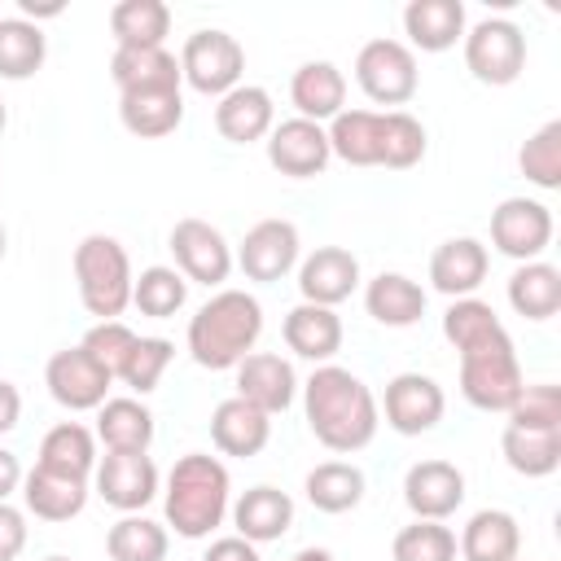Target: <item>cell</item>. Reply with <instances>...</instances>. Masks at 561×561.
Segmentation results:
<instances>
[{"mask_svg": "<svg viewBox=\"0 0 561 561\" xmlns=\"http://www.w3.org/2000/svg\"><path fill=\"white\" fill-rule=\"evenodd\" d=\"M302 412H307L316 443L337 451V456L368 447L377 438V425H381V408H377L373 390L351 368H337V364H320L307 377Z\"/></svg>", "mask_w": 561, "mask_h": 561, "instance_id": "cell-1", "label": "cell"}, {"mask_svg": "<svg viewBox=\"0 0 561 561\" xmlns=\"http://www.w3.org/2000/svg\"><path fill=\"white\" fill-rule=\"evenodd\" d=\"M259 333H263L259 298L245 294V289H219L188 320V355L202 368L224 373V368H237L254 351Z\"/></svg>", "mask_w": 561, "mask_h": 561, "instance_id": "cell-2", "label": "cell"}, {"mask_svg": "<svg viewBox=\"0 0 561 561\" xmlns=\"http://www.w3.org/2000/svg\"><path fill=\"white\" fill-rule=\"evenodd\" d=\"M228 469L224 460L206 456V451H188L171 465L167 473V522L180 539H206L224 517H228Z\"/></svg>", "mask_w": 561, "mask_h": 561, "instance_id": "cell-3", "label": "cell"}, {"mask_svg": "<svg viewBox=\"0 0 561 561\" xmlns=\"http://www.w3.org/2000/svg\"><path fill=\"white\" fill-rule=\"evenodd\" d=\"M131 259L114 237L92 232L75 245V285L88 316L118 320L131 307Z\"/></svg>", "mask_w": 561, "mask_h": 561, "instance_id": "cell-4", "label": "cell"}, {"mask_svg": "<svg viewBox=\"0 0 561 561\" xmlns=\"http://www.w3.org/2000/svg\"><path fill=\"white\" fill-rule=\"evenodd\" d=\"M526 390L513 337L500 329L495 337L460 351V394L482 412H508Z\"/></svg>", "mask_w": 561, "mask_h": 561, "instance_id": "cell-5", "label": "cell"}, {"mask_svg": "<svg viewBox=\"0 0 561 561\" xmlns=\"http://www.w3.org/2000/svg\"><path fill=\"white\" fill-rule=\"evenodd\" d=\"M465 66L478 83L504 88L526 70V35L508 18H482L465 31Z\"/></svg>", "mask_w": 561, "mask_h": 561, "instance_id": "cell-6", "label": "cell"}, {"mask_svg": "<svg viewBox=\"0 0 561 561\" xmlns=\"http://www.w3.org/2000/svg\"><path fill=\"white\" fill-rule=\"evenodd\" d=\"M245 48L228 31H193L180 53V79L202 96H224L241 83Z\"/></svg>", "mask_w": 561, "mask_h": 561, "instance_id": "cell-7", "label": "cell"}, {"mask_svg": "<svg viewBox=\"0 0 561 561\" xmlns=\"http://www.w3.org/2000/svg\"><path fill=\"white\" fill-rule=\"evenodd\" d=\"M355 83L364 88L368 101L377 105H408L416 96V57L403 39H368L355 53Z\"/></svg>", "mask_w": 561, "mask_h": 561, "instance_id": "cell-8", "label": "cell"}, {"mask_svg": "<svg viewBox=\"0 0 561 561\" xmlns=\"http://www.w3.org/2000/svg\"><path fill=\"white\" fill-rule=\"evenodd\" d=\"M552 241V210L535 197H504L491 210V245L517 263H535Z\"/></svg>", "mask_w": 561, "mask_h": 561, "instance_id": "cell-9", "label": "cell"}, {"mask_svg": "<svg viewBox=\"0 0 561 561\" xmlns=\"http://www.w3.org/2000/svg\"><path fill=\"white\" fill-rule=\"evenodd\" d=\"M171 254H175V267L184 280H197L206 289L224 285L228 272H232V245L224 241V232L206 219H180L171 228Z\"/></svg>", "mask_w": 561, "mask_h": 561, "instance_id": "cell-10", "label": "cell"}, {"mask_svg": "<svg viewBox=\"0 0 561 561\" xmlns=\"http://www.w3.org/2000/svg\"><path fill=\"white\" fill-rule=\"evenodd\" d=\"M44 386L48 394L66 408V412H96L114 386V377L83 351V346H66L48 359L44 368Z\"/></svg>", "mask_w": 561, "mask_h": 561, "instance_id": "cell-11", "label": "cell"}, {"mask_svg": "<svg viewBox=\"0 0 561 561\" xmlns=\"http://www.w3.org/2000/svg\"><path fill=\"white\" fill-rule=\"evenodd\" d=\"M232 263L245 272V280H259V285L289 276L298 267V228L289 219H259L241 237Z\"/></svg>", "mask_w": 561, "mask_h": 561, "instance_id": "cell-12", "label": "cell"}, {"mask_svg": "<svg viewBox=\"0 0 561 561\" xmlns=\"http://www.w3.org/2000/svg\"><path fill=\"white\" fill-rule=\"evenodd\" d=\"M96 495L118 513H140L158 495V465L145 451H110L92 469Z\"/></svg>", "mask_w": 561, "mask_h": 561, "instance_id": "cell-13", "label": "cell"}, {"mask_svg": "<svg viewBox=\"0 0 561 561\" xmlns=\"http://www.w3.org/2000/svg\"><path fill=\"white\" fill-rule=\"evenodd\" d=\"M381 408H386V425L394 434L412 438V434H425V430H434L443 421L447 399H443V386L434 377H425V373H399V377L386 381Z\"/></svg>", "mask_w": 561, "mask_h": 561, "instance_id": "cell-14", "label": "cell"}, {"mask_svg": "<svg viewBox=\"0 0 561 561\" xmlns=\"http://www.w3.org/2000/svg\"><path fill=\"white\" fill-rule=\"evenodd\" d=\"M403 504L421 522H447L465 504V473L451 460H416L403 473Z\"/></svg>", "mask_w": 561, "mask_h": 561, "instance_id": "cell-15", "label": "cell"}, {"mask_svg": "<svg viewBox=\"0 0 561 561\" xmlns=\"http://www.w3.org/2000/svg\"><path fill=\"white\" fill-rule=\"evenodd\" d=\"M329 136L311 118H285L267 131V162L289 180H311L329 167Z\"/></svg>", "mask_w": 561, "mask_h": 561, "instance_id": "cell-16", "label": "cell"}, {"mask_svg": "<svg viewBox=\"0 0 561 561\" xmlns=\"http://www.w3.org/2000/svg\"><path fill=\"white\" fill-rule=\"evenodd\" d=\"M359 285V259L342 245H320L298 263V294L316 307H337Z\"/></svg>", "mask_w": 561, "mask_h": 561, "instance_id": "cell-17", "label": "cell"}, {"mask_svg": "<svg viewBox=\"0 0 561 561\" xmlns=\"http://www.w3.org/2000/svg\"><path fill=\"white\" fill-rule=\"evenodd\" d=\"M298 394V377H294V364L272 355V351H250L241 364H237V399L254 403L259 412L276 416L294 403Z\"/></svg>", "mask_w": 561, "mask_h": 561, "instance_id": "cell-18", "label": "cell"}, {"mask_svg": "<svg viewBox=\"0 0 561 561\" xmlns=\"http://www.w3.org/2000/svg\"><path fill=\"white\" fill-rule=\"evenodd\" d=\"M215 127H219V136L232 140V145H254V140H263V136L276 127L272 92L259 88V83H237L232 92L219 96V105H215Z\"/></svg>", "mask_w": 561, "mask_h": 561, "instance_id": "cell-19", "label": "cell"}, {"mask_svg": "<svg viewBox=\"0 0 561 561\" xmlns=\"http://www.w3.org/2000/svg\"><path fill=\"white\" fill-rule=\"evenodd\" d=\"M486 245L478 237H447L430 254V285L447 298H473V289L486 280Z\"/></svg>", "mask_w": 561, "mask_h": 561, "instance_id": "cell-20", "label": "cell"}, {"mask_svg": "<svg viewBox=\"0 0 561 561\" xmlns=\"http://www.w3.org/2000/svg\"><path fill=\"white\" fill-rule=\"evenodd\" d=\"M272 438V416L259 412L254 403L245 399H224L215 412H210V443L224 451V456H259Z\"/></svg>", "mask_w": 561, "mask_h": 561, "instance_id": "cell-21", "label": "cell"}, {"mask_svg": "<svg viewBox=\"0 0 561 561\" xmlns=\"http://www.w3.org/2000/svg\"><path fill=\"white\" fill-rule=\"evenodd\" d=\"M289 101H294L298 118L329 123L346 105V75L333 61H302L289 79Z\"/></svg>", "mask_w": 561, "mask_h": 561, "instance_id": "cell-22", "label": "cell"}, {"mask_svg": "<svg viewBox=\"0 0 561 561\" xmlns=\"http://www.w3.org/2000/svg\"><path fill=\"white\" fill-rule=\"evenodd\" d=\"M285 346L298 355V359H311V364H329L337 351H342V320L333 307H316V302H298L285 324Z\"/></svg>", "mask_w": 561, "mask_h": 561, "instance_id": "cell-23", "label": "cell"}, {"mask_svg": "<svg viewBox=\"0 0 561 561\" xmlns=\"http://www.w3.org/2000/svg\"><path fill=\"white\" fill-rule=\"evenodd\" d=\"M22 500H26V513H35L39 522H70V517H79L83 504H88V482L35 465V469L22 478Z\"/></svg>", "mask_w": 561, "mask_h": 561, "instance_id": "cell-24", "label": "cell"}, {"mask_svg": "<svg viewBox=\"0 0 561 561\" xmlns=\"http://www.w3.org/2000/svg\"><path fill=\"white\" fill-rule=\"evenodd\" d=\"M403 35L421 53H447L465 39V4L460 0H412L403 9Z\"/></svg>", "mask_w": 561, "mask_h": 561, "instance_id": "cell-25", "label": "cell"}, {"mask_svg": "<svg viewBox=\"0 0 561 561\" xmlns=\"http://www.w3.org/2000/svg\"><path fill=\"white\" fill-rule=\"evenodd\" d=\"M460 557L465 561H517L522 552V526L504 508H478L460 530Z\"/></svg>", "mask_w": 561, "mask_h": 561, "instance_id": "cell-26", "label": "cell"}, {"mask_svg": "<svg viewBox=\"0 0 561 561\" xmlns=\"http://www.w3.org/2000/svg\"><path fill=\"white\" fill-rule=\"evenodd\" d=\"M118 118L140 140H162L184 123V96L180 88L158 92H118Z\"/></svg>", "mask_w": 561, "mask_h": 561, "instance_id": "cell-27", "label": "cell"}, {"mask_svg": "<svg viewBox=\"0 0 561 561\" xmlns=\"http://www.w3.org/2000/svg\"><path fill=\"white\" fill-rule=\"evenodd\" d=\"M364 307L386 329H408L425 316V289L403 272H377L364 285Z\"/></svg>", "mask_w": 561, "mask_h": 561, "instance_id": "cell-28", "label": "cell"}, {"mask_svg": "<svg viewBox=\"0 0 561 561\" xmlns=\"http://www.w3.org/2000/svg\"><path fill=\"white\" fill-rule=\"evenodd\" d=\"M232 526L250 543H272L294 526V500L276 486H250L232 504Z\"/></svg>", "mask_w": 561, "mask_h": 561, "instance_id": "cell-29", "label": "cell"}, {"mask_svg": "<svg viewBox=\"0 0 561 561\" xmlns=\"http://www.w3.org/2000/svg\"><path fill=\"white\" fill-rule=\"evenodd\" d=\"M110 79L118 92H158V88H180V61L167 48H114L110 57Z\"/></svg>", "mask_w": 561, "mask_h": 561, "instance_id": "cell-30", "label": "cell"}, {"mask_svg": "<svg viewBox=\"0 0 561 561\" xmlns=\"http://www.w3.org/2000/svg\"><path fill=\"white\" fill-rule=\"evenodd\" d=\"M329 153L346 167H381V114L377 110H342L324 127Z\"/></svg>", "mask_w": 561, "mask_h": 561, "instance_id": "cell-31", "label": "cell"}, {"mask_svg": "<svg viewBox=\"0 0 561 561\" xmlns=\"http://www.w3.org/2000/svg\"><path fill=\"white\" fill-rule=\"evenodd\" d=\"M96 438L105 443V451H149L153 412L140 399H105L96 408Z\"/></svg>", "mask_w": 561, "mask_h": 561, "instance_id": "cell-32", "label": "cell"}, {"mask_svg": "<svg viewBox=\"0 0 561 561\" xmlns=\"http://www.w3.org/2000/svg\"><path fill=\"white\" fill-rule=\"evenodd\" d=\"M35 465L88 482L92 469H96V434H92L88 425H79V421H61V425H53V430L44 434Z\"/></svg>", "mask_w": 561, "mask_h": 561, "instance_id": "cell-33", "label": "cell"}, {"mask_svg": "<svg viewBox=\"0 0 561 561\" xmlns=\"http://www.w3.org/2000/svg\"><path fill=\"white\" fill-rule=\"evenodd\" d=\"M508 302L526 320H552L561 311V272L552 263H543V259L522 263L508 276Z\"/></svg>", "mask_w": 561, "mask_h": 561, "instance_id": "cell-34", "label": "cell"}, {"mask_svg": "<svg viewBox=\"0 0 561 561\" xmlns=\"http://www.w3.org/2000/svg\"><path fill=\"white\" fill-rule=\"evenodd\" d=\"M110 31L118 48H162L171 31V9L162 0H118L110 9Z\"/></svg>", "mask_w": 561, "mask_h": 561, "instance_id": "cell-35", "label": "cell"}, {"mask_svg": "<svg viewBox=\"0 0 561 561\" xmlns=\"http://www.w3.org/2000/svg\"><path fill=\"white\" fill-rule=\"evenodd\" d=\"M500 451H504V460H508L513 473H522V478H548L561 465V430L504 425Z\"/></svg>", "mask_w": 561, "mask_h": 561, "instance_id": "cell-36", "label": "cell"}, {"mask_svg": "<svg viewBox=\"0 0 561 561\" xmlns=\"http://www.w3.org/2000/svg\"><path fill=\"white\" fill-rule=\"evenodd\" d=\"M302 491L320 513H351L364 500V469L351 460H324L307 473Z\"/></svg>", "mask_w": 561, "mask_h": 561, "instance_id": "cell-37", "label": "cell"}, {"mask_svg": "<svg viewBox=\"0 0 561 561\" xmlns=\"http://www.w3.org/2000/svg\"><path fill=\"white\" fill-rule=\"evenodd\" d=\"M167 526H158L153 517H140V513H123L110 535H105V552L110 561H167Z\"/></svg>", "mask_w": 561, "mask_h": 561, "instance_id": "cell-38", "label": "cell"}, {"mask_svg": "<svg viewBox=\"0 0 561 561\" xmlns=\"http://www.w3.org/2000/svg\"><path fill=\"white\" fill-rule=\"evenodd\" d=\"M48 57L39 22L26 18H0V79H31Z\"/></svg>", "mask_w": 561, "mask_h": 561, "instance_id": "cell-39", "label": "cell"}, {"mask_svg": "<svg viewBox=\"0 0 561 561\" xmlns=\"http://www.w3.org/2000/svg\"><path fill=\"white\" fill-rule=\"evenodd\" d=\"M188 298V280L175 272V267H145L136 280H131V307L140 316H153V320H167L184 307Z\"/></svg>", "mask_w": 561, "mask_h": 561, "instance_id": "cell-40", "label": "cell"}, {"mask_svg": "<svg viewBox=\"0 0 561 561\" xmlns=\"http://www.w3.org/2000/svg\"><path fill=\"white\" fill-rule=\"evenodd\" d=\"M504 324L500 316L491 311V302L482 298H451V307L443 311V337L456 346V351H469L486 337H495Z\"/></svg>", "mask_w": 561, "mask_h": 561, "instance_id": "cell-41", "label": "cell"}, {"mask_svg": "<svg viewBox=\"0 0 561 561\" xmlns=\"http://www.w3.org/2000/svg\"><path fill=\"white\" fill-rule=\"evenodd\" d=\"M425 158V127L408 114V110H390L381 114V167L390 171H408Z\"/></svg>", "mask_w": 561, "mask_h": 561, "instance_id": "cell-42", "label": "cell"}, {"mask_svg": "<svg viewBox=\"0 0 561 561\" xmlns=\"http://www.w3.org/2000/svg\"><path fill=\"white\" fill-rule=\"evenodd\" d=\"M517 167L539 188H561V123H543L517 153Z\"/></svg>", "mask_w": 561, "mask_h": 561, "instance_id": "cell-43", "label": "cell"}, {"mask_svg": "<svg viewBox=\"0 0 561 561\" xmlns=\"http://www.w3.org/2000/svg\"><path fill=\"white\" fill-rule=\"evenodd\" d=\"M394 561H456V535L443 522H412L390 543Z\"/></svg>", "mask_w": 561, "mask_h": 561, "instance_id": "cell-44", "label": "cell"}, {"mask_svg": "<svg viewBox=\"0 0 561 561\" xmlns=\"http://www.w3.org/2000/svg\"><path fill=\"white\" fill-rule=\"evenodd\" d=\"M171 355H175V346H171L167 337H136V346H131V355H127V364H123L118 377H123L136 394H149V390H158V381H162Z\"/></svg>", "mask_w": 561, "mask_h": 561, "instance_id": "cell-45", "label": "cell"}, {"mask_svg": "<svg viewBox=\"0 0 561 561\" xmlns=\"http://www.w3.org/2000/svg\"><path fill=\"white\" fill-rule=\"evenodd\" d=\"M79 346H83L110 377H118L123 364H127V355H131V346H136V333H131L123 320H96V324L83 333Z\"/></svg>", "mask_w": 561, "mask_h": 561, "instance_id": "cell-46", "label": "cell"}, {"mask_svg": "<svg viewBox=\"0 0 561 561\" xmlns=\"http://www.w3.org/2000/svg\"><path fill=\"white\" fill-rule=\"evenodd\" d=\"M508 425L522 430H561V390L557 386H526L508 408Z\"/></svg>", "mask_w": 561, "mask_h": 561, "instance_id": "cell-47", "label": "cell"}, {"mask_svg": "<svg viewBox=\"0 0 561 561\" xmlns=\"http://www.w3.org/2000/svg\"><path fill=\"white\" fill-rule=\"evenodd\" d=\"M26 548V513L0 500V561H18Z\"/></svg>", "mask_w": 561, "mask_h": 561, "instance_id": "cell-48", "label": "cell"}, {"mask_svg": "<svg viewBox=\"0 0 561 561\" xmlns=\"http://www.w3.org/2000/svg\"><path fill=\"white\" fill-rule=\"evenodd\" d=\"M202 561H263V557H259V543H250L241 535H224V539H215L206 548Z\"/></svg>", "mask_w": 561, "mask_h": 561, "instance_id": "cell-49", "label": "cell"}, {"mask_svg": "<svg viewBox=\"0 0 561 561\" xmlns=\"http://www.w3.org/2000/svg\"><path fill=\"white\" fill-rule=\"evenodd\" d=\"M18 416H22V394H18V386H13V381H4V377H0V434L18 430Z\"/></svg>", "mask_w": 561, "mask_h": 561, "instance_id": "cell-50", "label": "cell"}, {"mask_svg": "<svg viewBox=\"0 0 561 561\" xmlns=\"http://www.w3.org/2000/svg\"><path fill=\"white\" fill-rule=\"evenodd\" d=\"M22 465H18V456L9 451V447H0V500H9L18 486H22Z\"/></svg>", "mask_w": 561, "mask_h": 561, "instance_id": "cell-51", "label": "cell"}, {"mask_svg": "<svg viewBox=\"0 0 561 561\" xmlns=\"http://www.w3.org/2000/svg\"><path fill=\"white\" fill-rule=\"evenodd\" d=\"M18 4H22V13H26V22H31V18H57V13H61V4H57V0H53V4H35V0H18Z\"/></svg>", "mask_w": 561, "mask_h": 561, "instance_id": "cell-52", "label": "cell"}, {"mask_svg": "<svg viewBox=\"0 0 561 561\" xmlns=\"http://www.w3.org/2000/svg\"><path fill=\"white\" fill-rule=\"evenodd\" d=\"M294 561H333V552L329 548H302V552H294Z\"/></svg>", "mask_w": 561, "mask_h": 561, "instance_id": "cell-53", "label": "cell"}, {"mask_svg": "<svg viewBox=\"0 0 561 561\" xmlns=\"http://www.w3.org/2000/svg\"><path fill=\"white\" fill-rule=\"evenodd\" d=\"M4 250H9V232H4V224H0V259H4Z\"/></svg>", "mask_w": 561, "mask_h": 561, "instance_id": "cell-54", "label": "cell"}, {"mask_svg": "<svg viewBox=\"0 0 561 561\" xmlns=\"http://www.w3.org/2000/svg\"><path fill=\"white\" fill-rule=\"evenodd\" d=\"M4 123H9V110H4V101H0V131H4Z\"/></svg>", "mask_w": 561, "mask_h": 561, "instance_id": "cell-55", "label": "cell"}, {"mask_svg": "<svg viewBox=\"0 0 561 561\" xmlns=\"http://www.w3.org/2000/svg\"><path fill=\"white\" fill-rule=\"evenodd\" d=\"M44 561H75V557H61V552H57V557H44Z\"/></svg>", "mask_w": 561, "mask_h": 561, "instance_id": "cell-56", "label": "cell"}]
</instances>
